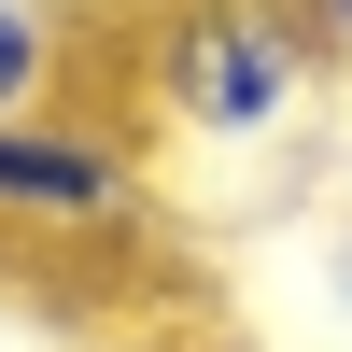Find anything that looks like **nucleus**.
Segmentation results:
<instances>
[{
	"instance_id": "obj_1",
	"label": "nucleus",
	"mask_w": 352,
	"mask_h": 352,
	"mask_svg": "<svg viewBox=\"0 0 352 352\" xmlns=\"http://www.w3.org/2000/svg\"><path fill=\"white\" fill-rule=\"evenodd\" d=\"M338 28L310 0H155L141 14V113L197 155H268L324 113Z\"/></svg>"
},
{
	"instance_id": "obj_2",
	"label": "nucleus",
	"mask_w": 352,
	"mask_h": 352,
	"mask_svg": "<svg viewBox=\"0 0 352 352\" xmlns=\"http://www.w3.org/2000/svg\"><path fill=\"white\" fill-rule=\"evenodd\" d=\"M141 212V155L99 127V113H14L0 127V226H28V240H113V226Z\"/></svg>"
},
{
	"instance_id": "obj_3",
	"label": "nucleus",
	"mask_w": 352,
	"mask_h": 352,
	"mask_svg": "<svg viewBox=\"0 0 352 352\" xmlns=\"http://www.w3.org/2000/svg\"><path fill=\"white\" fill-rule=\"evenodd\" d=\"M56 71H71V14H56V0H0V127L43 113Z\"/></svg>"
},
{
	"instance_id": "obj_4",
	"label": "nucleus",
	"mask_w": 352,
	"mask_h": 352,
	"mask_svg": "<svg viewBox=\"0 0 352 352\" xmlns=\"http://www.w3.org/2000/svg\"><path fill=\"white\" fill-rule=\"evenodd\" d=\"M310 14H324V28H338V56H352V0H310Z\"/></svg>"
},
{
	"instance_id": "obj_5",
	"label": "nucleus",
	"mask_w": 352,
	"mask_h": 352,
	"mask_svg": "<svg viewBox=\"0 0 352 352\" xmlns=\"http://www.w3.org/2000/svg\"><path fill=\"white\" fill-rule=\"evenodd\" d=\"M197 352H282V338H197Z\"/></svg>"
},
{
	"instance_id": "obj_6",
	"label": "nucleus",
	"mask_w": 352,
	"mask_h": 352,
	"mask_svg": "<svg viewBox=\"0 0 352 352\" xmlns=\"http://www.w3.org/2000/svg\"><path fill=\"white\" fill-rule=\"evenodd\" d=\"M338 338H352V254H338Z\"/></svg>"
}]
</instances>
